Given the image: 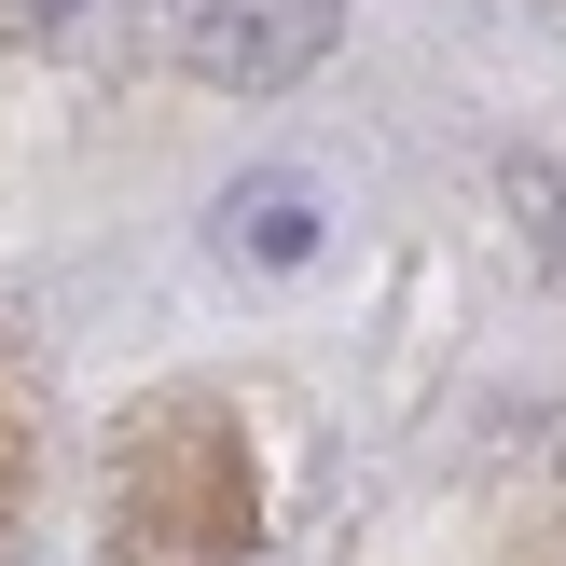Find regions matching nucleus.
I'll use <instances>...</instances> for the list:
<instances>
[{
	"instance_id": "f257e3e1",
	"label": "nucleus",
	"mask_w": 566,
	"mask_h": 566,
	"mask_svg": "<svg viewBox=\"0 0 566 566\" xmlns=\"http://www.w3.org/2000/svg\"><path fill=\"white\" fill-rule=\"evenodd\" d=\"M346 42V0H180V70L221 97H276Z\"/></svg>"
},
{
	"instance_id": "f03ea898",
	"label": "nucleus",
	"mask_w": 566,
	"mask_h": 566,
	"mask_svg": "<svg viewBox=\"0 0 566 566\" xmlns=\"http://www.w3.org/2000/svg\"><path fill=\"white\" fill-rule=\"evenodd\" d=\"M221 249H249V263H304V249H318L304 180H249V193H221Z\"/></svg>"
},
{
	"instance_id": "7ed1b4c3",
	"label": "nucleus",
	"mask_w": 566,
	"mask_h": 566,
	"mask_svg": "<svg viewBox=\"0 0 566 566\" xmlns=\"http://www.w3.org/2000/svg\"><path fill=\"white\" fill-rule=\"evenodd\" d=\"M497 193H512V208H525V249H539V263L566 276V166H539V153H512V166H497Z\"/></svg>"
},
{
	"instance_id": "20e7f679",
	"label": "nucleus",
	"mask_w": 566,
	"mask_h": 566,
	"mask_svg": "<svg viewBox=\"0 0 566 566\" xmlns=\"http://www.w3.org/2000/svg\"><path fill=\"white\" fill-rule=\"evenodd\" d=\"M28 525V374L0 359V539Z\"/></svg>"
},
{
	"instance_id": "39448f33",
	"label": "nucleus",
	"mask_w": 566,
	"mask_h": 566,
	"mask_svg": "<svg viewBox=\"0 0 566 566\" xmlns=\"http://www.w3.org/2000/svg\"><path fill=\"white\" fill-rule=\"evenodd\" d=\"M0 14H14V28H55V14H70V0H0Z\"/></svg>"
}]
</instances>
